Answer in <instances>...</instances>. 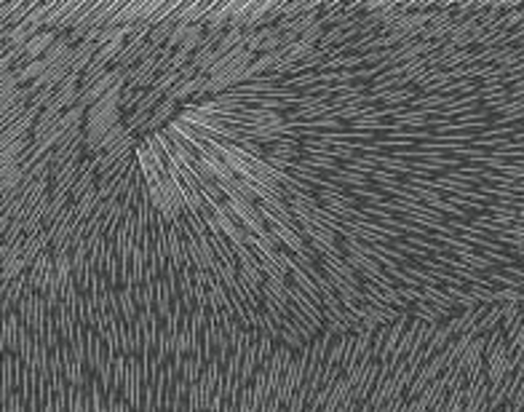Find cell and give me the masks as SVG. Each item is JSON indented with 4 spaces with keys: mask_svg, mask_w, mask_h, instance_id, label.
I'll return each instance as SVG.
<instances>
[{
    "mask_svg": "<svg viewBox=\"0 0 524 412\" xmlns=\"http://www.w3.org/2000/svg\"><path fill=\"white\" fill-rule=\"evenodd\" d=\"M123 86H115L107 97H102L100 102L94 107L86 110V121H83V137H86V144L88 147H100V142L115 129L118 124H123Z\"/></svg>",
    "mask_w": 524,
    "mask_h": 412,
    "instance_id": "obj_1",
    "label": "cell"
},
{
    "mask_svg": "<svg viewBox=\"0 0 524 412\" xmlns=\"http://www.w3.org/2000/svg\"><path fill=\"white\" fill-rule=\"evenodd\" d=\"M48 67H51V64L46 62V59L27 62L24 67H19V70H17V78H19V83H30V86H32V83L38 81V78H43V73H46Z\"/></svg>",
    "mask_w": 524,
    "mask_h": 412,
    "instance_id": "obj_4",
    "label": "cell"
},
{
    "mask_svg": "<svg viewBox=\"0 0 524 412\" xmlns=\"http://www.w3.org/2000/svg\"><path fill=\"white\" fill-rule=\"evenodd\" d=\"M24 174H27L24 164H3V193H6V196H8V193L14 196L19 182L24 180Z\"/></svg>",
    "mask_w": 524,
    "mask_h": 412,
    "instance_id": "obj_3",
    "label": "cell"
},
{
    "mask_svg": "<svg viewBox=\"0 0 524 412\" xmlns=\"http://www.w3.org/2000/svg\"><path fill=\"white\" fill-rule=\"evenodd\" d=\"M59 38V32L57 30H41L38 35H32L30 41L21 46V54H24V64L27 62H35V59H43L46 54H48V48L57 43ZM21 64V67H24Z\"/></svg>",
    "mask_w": 524,
    "mask_h": 412,
    "instance_id": "obj_2",
    "label": "cell"
},
{
    "mask_svg": "<svg viewBox=\"0 0 524 412\" xmlns=\"http://www.w3.org/2000/svg\"><path fill=\"white\" fill-rule=\"evenodd\" d=\"M335 182H348V185H356V190L369 185L366 174H359L353 169H335Z\"/></svg>",
    "mask_w": 524,
    "mask_h": 412,
    "instance_id": "obj_5",
    "label": "cell"
}]
</instances>
